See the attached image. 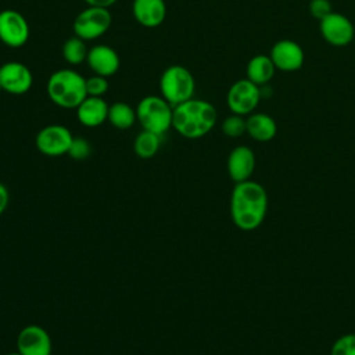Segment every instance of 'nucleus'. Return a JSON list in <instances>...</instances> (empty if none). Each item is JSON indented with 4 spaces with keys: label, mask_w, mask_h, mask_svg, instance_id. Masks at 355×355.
<instances>
[{
    "label": "nucleus",
    "mask_w": 355,
    "mask_h": 355,
    "mask_svg": "<svg viewBox=\"0 0 355 355\" xmlns=\"http://www.w3.org/2000/svg\"><path fill=\"white\" fill-rule=\"evenodd\" d=\"M265 187L254 180L236 183L230 194V216L236 227L244 232L258 229L268 214Z\"/></svg>",
    "instance_id": "f257e3e1"
},
{
    "label": "nucleus",
    "mask_w": 355,
    "mask_h": 355,
    "mask_svg": "<svg viewBox=\"0 0 355 355\" xmlns=\"http://www.w3.org/2000/svg\"><path fill=\"white\" fill-rule=\"evenodd\" d=\"M216 108L207 100L190 98L173 107L172 128L186 139H200L216 125Z\"/></svg>",
    "instance_id": "f03ea898"
},
{
    "label": "nucleus",
    "mask_w": 355,
    "mask_h": 355,
    "mask_svg": "<svg viewBox=\"0 0 355 355\" xmlns=\"http://www.w3.org/2000/svg\"><path fill=\"white\" fill-rule=\"evenodd\" d=\"M49 98L65 110L76 108L86 97V78L79 72L64 68L53 72L46 85Z\"/></svg>",
    "instance_id": "7ed1b4c3"
},
{
    "label": "nucleus",
    "mask_w": 355,
    "mask_h": 355,
    "mask_svg": "<svg viewBox=\"0 0 355 355\" xmlns=\"http://www.w3.org/2000/svg\"><path fill=\"white\" fill-rule=\"evenodd\" d=\"M172 115L173 107L162 96H146L136 107V116L143 130H148L159 136L172 128Z\"/></svg>",
    "instance_id": "20e7f679"
},
{
    "label": "nucleus",
    "mask_w": 355,
    "mask_h": 355,
    "mask_svg": "<svg viewBox=\"0 0 355 355\" xmlns=\"http://www.w3.org/2000/svg\"><path fill=\"white\" fill-rule=\"evenodd\" d=\"M161 96L172 105L184 103L194 96L196 80L193 73L183 65L168 67L159 78Z\"/></svg>",
    "instance_id": "39448f33"
},
{
    "label": "nucleus",
    "mask_w": 355,
    "mask_h": 355,
    "mask_svg": "<svg viewBox=\"0 0 355 355\" xmlns=\"http://www.w3.org/2000/svg\"><path fill=\"white\" fill-rule=\"evenodd\" d=\"M111 22L112 17L108 8L87 6L75 17L72 29L75 36L82 40H94L110 29Z\"/></svg>",
    "instance_id": "423d86ee"
},
{
    "label": "nucleus",
    "mask_w": 355,
    "mask_h": 355,
    "mask_svg": "<svg viewBox=\"0 0 355 355\" xmlns=\"http://www.w3.org/2000/svg\"><path fill=\"white\" fill-rule=\"evenodd\" d=\"M261 98V87L247 78L236 80L226 94V103L232 114L241 116L252 114Z\"/></svg>",
    "instance_id": "0eeeda50"
},
{
    "label": "nucleus",
    "mask_w": 355,
    "mask_h": 355,
    "mask_svg": "<svg viewBox=\"0 0 355 355\" xmlns=\"http://www.w3.org/2000/svg\"><path fill=\"white\" fill-rule=\"evenodd\" d=\"M73 140L71 130L58 123L42 128L35 139L36 148L47 157H60L68 154L69 146Z\"/></svg>",
    "instance_id": "6e6552de"
},
{
    "label": "nucleus",
    "mask_w": 355,
    "mask_h": 355,
    "mask_svg": "<svg viewBox=\"0 0 355 355\" xmlns=\"http://www.w3.org/2000/svg\"><path fill=\"white\" fill-rule=\"evenodd\" d=\"M319 31L322 37L334 47L348 46L355 36V28L351 19L336 11L319 21Z\"/></svg>",
    "instance_id": "1a4fd4ad"
},
{
    "label": "nucleus",
    "mask_w": 355,
    "mask_h": 355,
    "mask_svg": "<svg viewBox=\"0 0 355 355\" xmlns=\"http://www.w3.org/2000/svg\"><path fill=\"white\" fill-rule=\"evenodd\" d=\"M29 39V24L26 18L15 10L0 11V40L12 49L24 46Z\"/></svg>",
    "instance_id": "9d476101"
},
{
    "label": "nucleus",
    "mask_w": 355,
    "mask_h": 355,
    "mask_svg": "<svg viewBox=\"0 0 355 355\" xmlns=\"http://www.w3.org/2000/svg\"><path fill=\"white\" fill-rule=\"evenodd\" d=\"M0 85L4 92L14 96H21L31 90L33 76L25 64L8 61L0 65Z\"/></svg>",
    "instance_id": "9b49d317"
},
{
    "label": "nucleus",
    "mask_w": 355,
    "mask_h": 355,
    "mask_svg": "<svg viewBox=\"0 0 355 355\" xmlns=\"http://www.w3.org/2000/svg\"><path fill=\"white\" fill-rule=\"evenodd\" d=\"M53 343L47 330L39 324L25 326L17 337V351L21 355H51Z\"/></svg>",
    "instance_id": "f8f14e48"
},
{
    "label": "nucleus",
    "mask_w": 355,
    "mask_h": 355,
    "mask_svg": "<svg viewBox=\"0 0 355 355\" xmlns=\"http://www.w3.org/2000/svg\"><path fill=\"white\" fill-rule=\"evenodd\" d=\"M276 69L283 72H295L302 68L305 54L302 47L290 39H282L276 42L269 53Z\"/></svg>",
    "instance_id": "ddd939ff"
},
{
    "label": "nucleus",
    "mask_w": 355,
    "mask_h": 355,
    "mask_svg": "<svg viewBox=\"0 0 355 355\" xmlns=\"http://www.w3.org/2000/svg\"><path fill=\"white\" fill-rule=\"evenodd\" d=\"M255 169V154L247 146L234 147L227 157V173L236 183L250 180Z\"/></svg>",
    "instance_id": "4468645a"
},
{
    "label": "nucleus",
    "mask_w": 355,
    "mask_h": 355,
    "mask_svg": "<svg viewBox=\"0 0 355 355\" xmlns=\"http://www.w3.org/2000/svg\"><path fill=\"white\" fill-rule=\"evenodd\" d=\"M86 61L89 68L96 75H101L105 78L114 75L121 65L118 53L107 44H97L92 47L87 53Z\"/></svg>",
    "instance_id": "2eb2a0df"
},
{
    "label": "nucleus",
    "mask_w": 355,
    "mask_h": 355,
    "mask_svg": "<svg viewBox=\"0 0 355 355\" xmlns=\"http://www.w3.org/2000/svg\"><path fill=\"white\" fill-rule=\"evenodd\" d=\"M110 105L103 97L87 96L75 110L78 121L86 128H97L108 118Z\"/></svg>",
    "instance_id": "dca6fc26"
},
{
    "label": "nucleus",
    "mask_w": 355,
    "mask_h": 355,
    "mask_svg": "<svg viewBox=\"0 0 355 355\" xmlns=\"http://www.w3.org/2000/svg\"><path fill=\"white\" fill-rule=\"evenodd\" d=\"M132 12L141 26L157 28L166 17V4L164 0H133Z\"/></svg>",
    "instance_id": "f3484780"
},
{
    "label": "nucleus",
    "mask_w": 355,
    "mask_h": 355,
    "mask_svg": "<svg viewBox=\"0 0 355 355\" xmlns=\"http://www.w3.org/2000/svg\"><path fill=\"white\" fill-rule=\"evenodd\" d=\"M247 123V132L248 136L257 141H269L272 140L277 133V125L276 121L263 112H252L245 119Z\"/></svg>",
    "instance_id": "a211bd4d"
},
{
    "label": "nucleus",
    "mask_w": 355,
    "mask_h": 355,
    "mask_svg": "<svg viewBox=\"0 0 355 355\" xmlns=\"http://www.w3.org/2000/svg\"><path fill=\"white\" fill-rule=\"evenodd\" d=\"M275 71H276V67L269 55L257 54L248 61L245 73H247V79H250L258 86H263L270 82V79L275 75Z\"/></svg>",
    "instance_id": "6ab92c4d"
},
{
    "label": "nucleus",
    "mask_w": 355,
    "mask_h": 355,
    "mask_svg": "<svg viewBox=\"0 0 355 355\" xmlns=\"http://www.w3.org/2000/svg\"><path fill=\"white\" fill-rule=\"evenodd\" d=\"M107 121L116 129L125 130L135 125L137 121L136 110L123 101H118L110 105Z\"/></svg>",
    "instance_id": "aec40b11"
},
{
    "label": "nucleus",
    "mask_w": 355,
    "mask_h": 355,
    "mask_svg": "<svg viewBox=\"0 0 355 355\" xmlns=\"http://www.w3.org/2000/svg\"><path fill=\"white\" fill-rule=\"evenodd\" d=\"M161 146V136L148 130H141L135 141H133V150L135 154L143 159L154 157Z\"/></svg>",
    "instance_id": "412c9836"
},
{
    "label": "nucleus",
    "mask_w": 355,
    "mask_h": 355,
    "mask_svg": "<svg viewBox=\"0 0 355 355\" xmlns=\"http://www.w3.org/2000/svg\"><path fill=\"white\" fill-rule=\"evenodd\" d=\"M89 50L86 49L85 40L78 36L69 37L62 46V57L71 65H78L86 61Z\"/></svg>",
    "instance_id": "4be33fe9"
},
{
    "label": "nucleus",
    "mask_w": 355,
    "mask_h": 355,
    "mask_svg": "<svg viewBox=\"0 0 355 355\" xmlns=\"http://www.w3.org/2000/svg\"><path fill=\"white\" fill-rule=\"evenodd\" d=\"M222 132L227 137H233V139L243 136L247 132V123L244 116L232 114L227 118H225L222 122Z\"/></svg>",
    "instance_id": "5701e85b"
},
{
    "label": "nucleus",
    "mask_w": 355,
    "mask_h": 355,
    "mask_svg": "<svg viewBox=\"0 0 355 355\" xmlns=\"http://www.w3.org/2000/svg\"><path fill=\"white\" fill-rule=\"evenodd\" d=\"M330 355H355V333L338 337L331 345Z\"/></svg>",
    "instance_id": "b1692460"
},
{
    "label": "nucleus",
    "mask_w": 355,
    "mask_h": 355,
    "mask_svg": "<svg viewBox=\"0 0 355 355\" xmlns=\"http://www.w3.org/2000/svg\"><path fill=\"white\" fill-rule=\"evenodd\" d=\"M90 153H92V147H90V143L86 139L73 137V140L69 146V150H68V155L72 159L83 161L90 155Z\"/></svg>",
    "instance_id": "393cba45"
},
{
    "label": "nucleus",
    "mask_w": 355,
    "mask_h": 355,
    "mask_svg": "<svg viewBox=\"0 0 355 355\" xmlns=\"http://www.w3.org/2000/svg\"><path fill=\"white\" fill-rule=\"evenodd\" d=\"M108 90V80L105 76L101 75H93L86 78V93L87 96H96L103 97Z\"/></svg>",
    "instance_id": "a878e982"
},
{
    "label": "nucleus",
    "mask_w": 355,
    "mask_h": 355,
    "mask_svg": "<svg viewBox=\"0 0 355 355\" xmlns=\"http://www.w3.org/2000/svg\"><path fill=\"white\" fill-rule=\"evenodd\" d=\"M331 12H333V6L329 0H311L309 1V14L313 18H316L318 21H322Z\"/></svg>",
    "instance_id": "bb28decb"
},
{
    "label": "nucleus",
    "mask_w": 355,
    "mask_h": 355,
    "mask_svg": "<svg viewBox=\"0 0 355 355\" xmlns=\"http://www.w3.org/2000/svg\"><path fill=\"white\" fill-rule=\"evenodd\" d=\"M10 202V193L4 183L0 182V215L7 209Z\"/></svg>",
    "instance_id": "cd10ccee"
},
{
    "label": "nucleus",
    "mask_w": 355,
    "mask_h": 355,
    "mask_svg": "<svg viewBox=\"0 0 355 355\" xmlns=\"http://www.w3.org/2000/svg\"><path fill=\"white\" fill-rule=\"evenodd\" d=\"M118 0H85L87 6H94V7H104L108 8L112 4H115Z\"/></svg>",
    "instance_id": "c85d7f7f"
},
{
    "label": "nucleus",
    "mask_w": 355,
    "mask_h": 355,
    "mask_svg": "<svg viewBox=\"0 0 355 355\" xmlns=\"http://www.w3.org/2000/svg\"><path fill=\"white\" fill-rule=\"evenodd\" d=\"M6 355H21V354L17 351V352H10V354H6Z\"/></svg>",
    "instance_id": "c756f323"
},
{
    "label": "nucleus",
    "mask_w": 355,
    "mask_h": 355,
    "mask_svg": "<svg viewBox=\"0 0 355 355\" xmlns=\"http://www.w3.org/2000/svg\"><path fill=\"white\" fill-rule=\"evenodd\" d=\"M1 90H3V89H1V85H0V92H1Z\"/></svg>",
    "instance_id": "7c9ffc66"
}]
</instances>
